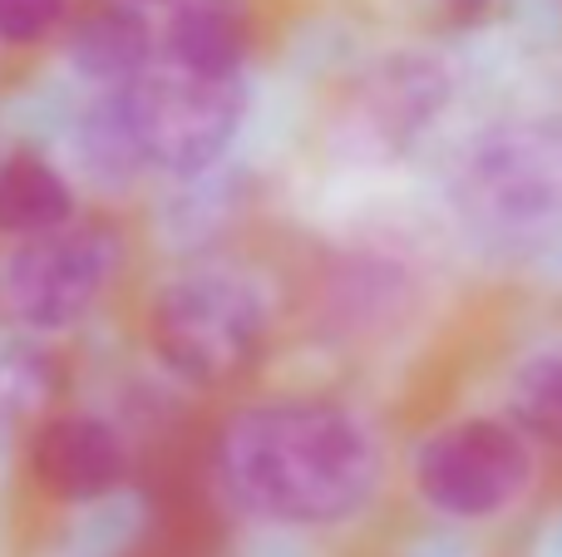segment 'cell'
<instances>
[{"instance_id":"obj_7","label":"cell","mask_w":562,"mask_h":557,"mask_svg":"<svg viewBox=\"0 0 562 557\" xmlns=\"http://www.w3.org/2000/svg\"><path fill=\"white\" fill-rule=\"evenodd\" d=\"M30 479L59 503H94L128 479V450L99 414H49L30 434Z\"/></svg>"},{"instance_id":"obj_14","label":"cell","mask_w":562,"mask_h":557,"mask_svg":"<svg viewBox=\"0 0 562 557\" xmlns=\"http://www.w3.org/2000/svg\"><path fill=\"white\" fill-rule=\"evenodd\" d=\"M69 0H0V39L5 45H40L65 20Z\"/></svg>"},{"instance_id":"obj_9","label":"cell","mask_w":562,"mask_h":557,"mask_svg":"<svg viewBox=\"0 0 562 557\" xmlns=\"http://www.w3.org/2000/svg\"><path fill=\"white\" fill-rule=\"evenodd\" d=\"M252 35L247 0H173L164 45L168 65L203 69V75H237Z\"/></svg>"},{"instance_id":"obj_5","label":"cell","mask_w":562,"mask_h":557,"mask_svg":"<svg viewBox=\"0 0 562 557\" xmlns=\"http://www.w3.org/2000/svg\"><path fill=\"white\" fill-rule=\"evenodd\" d=\"M119 257V232L104 223H65L40 237H20L0 266V302L30 331H65L109 292Z\"/></svg>"},{"instance_id":"obj_4","label":"cell","mask_w":562,"mask_h":557,"mask_svg":"<svg viewBox=\"0 0 562 557\" xmlns=\"http://www.w3.org/2000/svg\"><path fill=\"white\" fill-rule=\"evenodd\" d=\"M454 203L484 237H538L562 223V128L504 124L474 138Z\"/></svg>"},{"instance_id":"obj_13","label":"cell","mask_w":562,"mask_h":557,"mask_svg":"<svg viewBox=\"0 0 562 557\" xmlns=\"http://www.w3.org/2000/svg\"><path fill=\"white\" fill-rule=\"evenodd\" d=\"M514 424L524 434L562 444V345L553 351H533L514 371Z\"/></svg>"},{"instance_id":"obj_11","label":"cell","mask_w":562,"mask_h":557,"mask_svg":"<svg viewBox=\"0 0 562 557\" xmlns=\"http://www.w3.org/2000/svg\"><path fill=\"white\" fill-rule=\"evenodd\" d=\"M148 55H154V30L134 5L94 10L69 35V59L94 84H128L148 69Z\"/></svg>"},{"instance_id":"obj_8","label":"cell","mask_w":562,"mask_h":557,"mask_svg":"<svg viewBox=\"0 0 562 557\" xmlns=\"http://www.w3.org/2000/svg\"><path fill=\"white\" fill-rule=\"evenodd\" d=\"M445 94H449V84H445V69H439L435 59H415V55L385 59V65L375 69V79L366 84L360 124H366L380 144L400 148L439 114Z\"/></svg>"},{"instance_id":"obj_2","label":"cell","mask_w":562,"mask_h":557,"mask_svg":"<svg viewBox=\"0 0 562 557\" xmlns=\"http://www.w3.org/2000/svg\"><path fill=\"white\" fill-rule=\"evenodd\" d=\"M134 144L144 163L178 178H198L233 148L247 114L243 75H203V69H144L119 84Z\"/></svg>"},{"instance_id":"obj_15","label":"cell","mask_w":562,"mask_h":557,"mask_svg":"<svg viewBox=\"0 0 562 557\" xmlns=\"http://www.w3.org/2000/svg\"><path fill=\"white\" fill-rule=\"evenodd\" d=\"M454 5H479V0H454Z\"/></svg>"},{"instance_id":"obj_1","label":"cell","mask_w":562,"mask_h":557,"mask_svg":"<svg viewBox=\"0 0 562 557\" xmlns=\"http://www.w3.org/2000/svg\"><path fill=\"white\" fill-rule=\"evenodd\" d=\"M217 484L243 513L281 528L346 523L380 489V444L336 400H272L217 434Z\"/></svg>"},{"instance_id":"obj_12","label":"cell","mask_w":562,"mask_h":557,"mask_svg":"<svg viewBox=\"0 0 562 557\" xmlns=\"http://www.w3.org/2000/svg\"><path fill=\"white\" fill-rule=\"evenodd\" d=\"M79 154H85V168L94 178H109V183H124L144 168V154L134 144V128H128L124 99H119V84H109V94L99 104H89L85 124H79Z\"/></svg>"},{"instance_id":"obj_6","label":"cell","mask_w":562,"mask_h":557,"mask_svg":"<svg viewBox=\"0 0 562 557\" xmlns=\"http://www.w3.org/2000/svg\"><path fill=\"white\" fill-rule=\"evenodd\" d=\"M533 479L528 434L504 420H459L429 434L415 454V484L449 519H494L514 509Z\"/></svg>"},{"instance_id":"obj_10","label":"cell","mask_w":562,"mask_h":557,"mask_svg":"<svg viewBox=\"0 0 562 557\" xmlns=\"http://www.w3.org/2000/svg\"><path fill=\"white\" fill-rule=\"evenodd\" d=\"M75 217V193L45 154L0 158V237H40Z\"/></svg>"},{"instance_id":"obj_3","label":"cell","mask_w":562,"mask_h":557,"mask_svg":"<svg viewBox=\"0 0 562 557\" xmlns=\"http://www.w3.org/2000/svg\"><path fill=\"white\" fill-rule=\"evenodd\" d=\"M267 336V302L233 272H188L158 292L148 341L158 361L193 385H223L252 365Z\"/></svg>"}]
</instances>
